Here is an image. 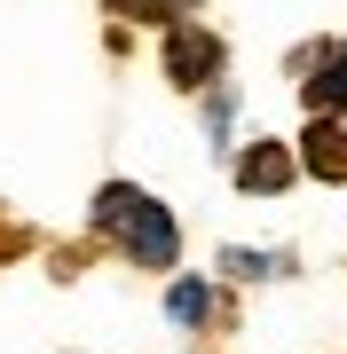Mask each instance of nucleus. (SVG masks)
<instances>
[{
  "instance_id": "f257e3e1",
  "label": "nucleus",
  "mask_w": 347,
  "mask_h": 354,
  "mask_svg": "<svg viewBox=\"0 0 347 354\" xmlns=\"http://www.w3.org/2000/svg\"><path fill=\"white\" fill-rule=\"evenodd\" d=\"M95 228H103V236H118V244H127L142 268H174V252H181V228H174V213H166L158 197L127 189V181H111V189L95 197Z\"/></svg>"
},
{
  "instance_id": "f03ea898",
  "label": "nucleus",
  "mask_w": 347,
  "mask_h": 354,
  "mask_svg": "<svg viewBox=\"0 0 347 354\" xmlns=\"http://www.w3.org/2000/svg\"><path fill=\"white\" fill-rule=\"evenodd\" d=\"M284 181H292V150H284V142H253V150H244V165H237V189L276 197Z\"/></svg>"
},
{
  "instance_id": "7ed1b4c3",
  "label": "nucleus",
  "mask_w": 347,
  "mask_h": 354,
  "mask_svg": "<svg viewBox=\"0 0 347 354\" xmlns=\"http://www.w3.org/2000/svg\"><path fill=\"white\" fill-rule=\"evenodd\" d=\"M166 71L181 79V87L213 79V71H221V39H206V32H174V39H166Z\"/></svg>"
},
{
  "instance_id": "20e7f679",
  "label": "nucleus",
  "mask_w": 347,
  "mask_h": 354,
  "mask_svg": "<svg viewBox=\"0 0 347 354\" xmlns=\"http://www.w3.org/2000/svg\"><path fill=\"white\" fill-rule=\"evenodd\" d=\"M300 165L323 181H347V127H332V118H316L308 142H300Z\"/></svg>"
},
{
  "instance_id": "39448f33",
  "label": "nucleus",
  "mask_w": 347,
  "mask_h": 354,
  "mask_svg": "<svg viewBox=\"0 0 347 354\" xmlns=\"http://www.w3.org/2000/svg\"><path fill=\"white\" fill-rule=\"evenodd\" d=\"M308 111H316V118H339V111H347V48H332L323 71L308 79Z\"/></svg>"
},
{
  "instance_id": "423d86ee",
  "label": "nucleus",
  "mask_w": 347,
  "mask_h": 354,
  "mask_svg": "<svg viewBox=\"0 0 347 354\" xmlns=\"http://www.w3.org/2000/svg\"><path fill=\"white\" fill-rule=\"evenodd\" d=\"M166 315H174V323H206V315H213V291H206V283H174Z\"/></svg>"
},
{
  "instance_id": "0eeeda50",
  "label": "nucleus",
  "mask_w": 347,
  "mask_h": 354,
  "mask_svg": "<svg viewBox=\"0 0 347 354\" xmlns=\"http://www.w3.org/2000/svg\"><path fill=\"white\" fill-rule=\"evenodd\" d=\"M118 8H142V16H166V0H118Z\"/></svg>"
}]
</instances>
